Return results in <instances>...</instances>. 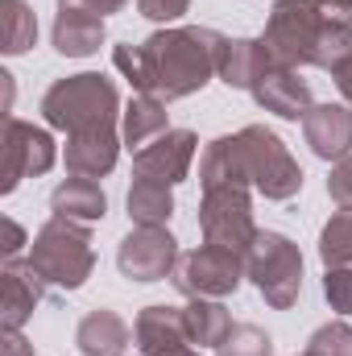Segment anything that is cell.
Instances as JSON below:
<instances>
[{"label":"cell","mask_w":352,"mask_h":356,"mask_svg":"<svg viewBox=\"0 0 352 356\" xmlns=\"http://www.w3.org/2000/svg\"><path fill=\"white\" fill-rule=\"evenodd\" d=\"M319 4V13L328 17V21H336V25H352V0H315Z\"/></svg>","instance_id":"d6a6232c"},{"label":"cell","mask_w":352,"mask_h":356,"mask_svg":"<svg viewBox=\"0 0 352 356\" xmlns=\"http://www.w3.org/2000/svg\"><path fill=\"white\" fill-rule=\"evenodd\" d=\"M303 356H352V327L349 323H323L311 340H307V353Z\"/></svg>","instance_id":"4316f807"},{"label":"cell","mask_w":352,"mask_h":356,"mask_svg":"<svg viewBox=\"0 0 352 356\" xmlns=\"http://www.w3.org/2000/svg\"><path fill=\"white\" fill-rule=\"evenodd\" d=\"M54 137L29 120H8L4 124V166H0V195H13L25 178L46 175L54 166Z\"/></svg>","instance_id":"9c48e42d"},{"label":"cell","mask_w":352,"mask_h":356,"mask_svg":"<svg viewBox=\"0 0 352 356\" xmlns=\"http://www.w3.org/2000/svg\"><path fill=\"white\" fill-rule=\"evenodd\" d=\"M336 88H340V95H344V104L352 108V58L336 71Z\"/></svg>","instance_id":"e575fe53"},{"label":"cell","mask_w":352,"mask_h":356,"mask_svg":"<svg viewBox=\"0 0 352 356\" xmlns=\"http://www.w3.org/2000/svg\"><path fill=\"white\" fill-rule=\"evenodd\" d=\"M46 282L38 277V269L29 261L8 257L0 266V332H21L25 319L33 315V307L42 302Z\"/></svg>","instance_id":"4fadbf2b"},{"label":"cell","mask_w":352,"mask_h":356,"mask_svg":"<svg viewBox=\"0 0 352 356\" xmlns=\"http://www.w3.org/2000/svg\"><path fill=\"white\" fill-rule=\"evenodd\" d=\"M224 33L207 25H166L150 33L141 46H116V71L137 88V95H158L162 104L186 99L220 75Z\"/></svg>","instance_id":"6da1fadb"},{"label":"cell","mask_w":352,"mask_h":356,"mask_svg":"<svg viewBox=\"0 0 352 356\" xmlns=\"http://www.w3.org/2000/svg\"><path fill=\"white\" fill-rule=\"evenodd\" d=\"M303 137L315 158L344 162L352 154V108L349 104H315L303 116Z\"/></svg>","instance_id":"5bb4252c"},{"label":"cell","mask_w":352,"mask_h":356,"mask_svg":"<svg viewBox=\"0 0 352 356\" xmlns=\"http://www.w3.org/2000/svg\"><path fill=\"white\" fill-rule=\"evenodd\" d=\"M0 356H38L21 332H0Z\"/></svg>","instance_id":"1f68e13d"},{"label":"cell","mask_w":352,"mask_h":356,"mask_svg":"<svg viewBox=\"0 0 352 356\" xmlns=\"http://www.w3.org/2000/svg\"><path fill=\"white\" fill-rule=\"evenodd\" d=\"M120 158V133H88V137H67V175L75 178H104L116 170Z\"/></svg>","instance_id":"e0dca14e"},{"label":"cell","mask_w":352,"mask_h":356,"mask_svg":"<svg viewBox=\"0 0 352 356\" xmlns=\"http://www.w3.org/2000/svg\"><path fill=\"white\" fill-rule=\"evenodd\" d=\"M199 232H203V245H220L228 253L249 257L257 241L249 186H207L199 203Z\"/></svg>","instance_id":"52a82bcc"},{"label":"cell","mask_w":352,"mask_h":356,"mask_svg":"<svg viewBox=\"0 0 352 356\" xmlns=\"http://www.w3.org/2000/svg\"><path fill=\"white\" fill-rule=\"evenodd\" d=\"M273 71V58L262 38H228L220 54V79L237 91H253Z\"/></svg>","instance_id":"9a60e30c"},{"label":"cell","mask_w":352,"mask_h":356,"mask_svg":"<svg viewBox=\"0 0 352 356\" xmlns=\"http://www.w3.org/2000/svg\"><path fill=\"white\" fill-rule=\"evenodd\" d=\"M186 8H191V0H137V13L150 17V21H162V25L178 21Z\"/></svg>","instance_id":"f546056e"},{"label":"cell","mask_w":352,"mask_h":356,"mask_svg":"<svg viewBox=\"0 0 352 356\" xmlns=\"http://www.w3.org/2000/svg\"><path fill=\"white\" fill-rule=\"evenodd\" d=\"M328 25L332 21L319 13L315 0H278L269 8L265 38H262L273 67H286V71L315 67V54H319V42H323Z\"/></svg>","instance_id":"5b68a950"},{"label":"cell","mask_w":352,"mask_h":356,"mask_svg":"<svg viewBox=\"0 0 352 356\" xmlns=\"http://www.w3.org/2000/svg\"><path fill=\"white\" fill-rule=\"evenodd\" d=\"M328 195L340 211H352V154L344 162L332 166V178H328Z\"/></svg>","instance_id":"f1b7e54d"},{"label":"cell","mask_w":352,"mask_h":356,"mask_svg":"<svg viewBox=\"0 0 352 356\" xmlns=\"http://www.w3.org/2000/svg\"><path fill=\"white\" fill-rule=\"evenodd\" d=\"M195 133L191 129H170L162 133L158 141H150L145 149L133 154V175L145 178V182H162V186H175L191 175V162H195Z\"/></svg>","instance_id":"8fae6325"},{"label":"cell","mask_w":352,"mask_h":356,"mask_svg":"<svg viewBox=\"0 0 352 356\" xmlns=\"http://www.w3.org/2000/svg\"><path fill=\"white\" fill-rule=\"evenodd\" d=\"M129 0H58V8H83L95 17H108V13H120Z\"/></svg>","instance_id":"4dcf8cb0"},{"label":"cell","mask_w":352,"mask_h":356,"mask_svg":"<svg viewBox=\"0 0 352 356\" xmlns=\"http://www.w3.org/2000/svg\"><path fill=\"white\" fill-rule=\"evenodd\" d=\"M245 273L253 277V286L273 311H290L303 294V253L282 232H257L245 257Z\"/></svg>","instance_id":"8992f818"},{"label":"cell","mask_w":352,"mask_h":356,"mask_svg":"<svg viewBox=\"0 0 352 356\" xmlns=\"http://www.w3.org/2000/svg\"><path fill=\"white\" fill-rule=\"evenodd\" d=\"M25 261L38 269V277L46 286H54V290H79L91 277V269H95V249H91L88 224L50 216L38 228Z\"/></svg>","instance_id":"277c9868"},{"label":"cell","mask_w":352,"mask_h":356,"mask_svg":"<svg viewBox=\"0 0 352 356\" xmlns=\"http://www.w3.org/2000/svg\"><path fill=\"white\" fill-rule=\"evenodd\" d=\"M216 356H273V340L257 323H237L228 332V340L216 348Z\"/></svg>","instance_id":"484cf974"},{"label":"cell","mask_w":352,"mask_h":356,"mask_svg":"<svg viewBox=\"0 0 352 356\" xmlns=\"http://www.w3.org/2000/svg\"><path fill=\"white\" fill-rule=\"evenodd\" d=\"M170 216H175V195H170V186L145 182V178H137V182L129 186V220H133L137 228H166Z\"/></svg>","instance_id":"603a6c76"},{"label":"cell","mask_w":352,"mask_h":356,"mask_svg":"<svg viewBox=\"0 0 352 356\" xmlns=\"http://www.w3.org/2000/svg\"><path fill=\"white\" fill-rule=\"evenodd\" d=\"M133 340L141 356H203L191 344L178 307H145L133 323Z\"/></svg>","instance_id":"7c38bea8"},{"label":"cell","mask_w":352,"mask_h":356,"mask_svg":"<svg viewBox=\"0 0 352 356\" xmlns=\"http://www.w3.org/2000/svg\"><path fill=\"white\" fill-rule=\"evenodd\" d=\"M42 116H46L50 129H58L67 137L108 133V129H116V116H120V91L99 71L67 75V79H58V83L46 88Z\"/></svg>","instance_id":"3957f363"},{"label":"cell","mask_w":352,"mask_h":356,"mask_svg":"<svg viewBox=\"0 0 352 356\" xmlns=\"http://www.w3.org/2000/svg\"><path fill=\"white\" fill-rule=\"evenodd\" d=\"M50 211L63 216V220H75V224H99L108 216V195L99 191L95 178H67L54 186L50 195Z\"/></svg>","instance_id":"ffe728a7"},{"label":"cell","mask_w":352,"mask_h":356,"mask_svg":"<svg viewBox=\"0 0 352 356\" xmlns=\"http://www.w3.org/2000/svg\"><path fill=\"white\" fill-rule=\"evenodd\" d=\"M323 298L332 302V311L352 315V266H332L323 273Z\"/></svg>","instance_id":"83f0119b"},{"label":"cell","mask_w":352,"mask_h":356,"mask_svg":"<svg viewBox=\"0 0 352 356\" xmlns=\"http://www.w3.org/2000/svg\"><path fill=\"white\" fill-rule=\"evenodd\" d=\"M178 266V241L166 228H133L120 249H116V269L129 282H162Z\"/></svg>","instance_id":"30bf717a"},{"label":"cell","mask_w":352,"mask_h":356,"mask_svg":"<svg viewBox=\"0 0 352 356\" xmlns=\"http://www.w3.org/2000/svg\"><path fill=\"white\" fill-rule=\"evenodd\" d=\"M182 327H186L195 348H220L237 323H232V315L220 298H191L182 307Z\"/></svg>","instance_id":"7402d4cb"},{"label":"cell","mask_w":352,"mask_h":356,"mask_svg":"<svg viewBox=\"0 0 352 356\" xmlns=\"http://www.w3.org/2000/svg\"><path fill=\"white\" fill-rule=\"evenodd\" d=\"M38 42V17L25 0H0V50L8 58L25 54Z\"/></svg>","instance_id":"cb8c5ba5"},{"label":"cell","mask_w":352,"mask_h":356,"mask_svg":"<svg viewBox=\"0 0 352 356\" xmlns=\"http://www.w3.org/2000/svg\"><path fill=\"white\" fill-rule=\"evenodd\" d=\"M54 50L67 54V58H88L104 46L108 29H104V17L83 13V8H58L54 17Z\"/></svg>","instance_id":"ac0fdd59"},{"label":"cell","mask_w":352,"mask_h":356,"mask_svg":"<svg viewBox=\"0 0 352 356\" xmlns=\"http://www.w3.org/2000/svg\"><path fill=\"white\" fill-rule=\"evenodd\" d=\"M319 261L323 269L352 266V211H336L319 232Z\"/></svg>","instance_id":"d4e9b609"},{"label":"cell","mask_w":352,"mask_h":356,"mask_svg":"<svg viewBox=\"0 0 352 356\" xmlns=\"http://www.w3.org/2000/svg\"><path fill=\"white\" fill-rule=\"evenodd\" d=\"M129 336H133L129 323L116 311H108V307L83 315L79 327H75V344H79L83 356H120L129 348Z\"/></svg>","instance_id":"44dd1931"},{"label":"cell","mask_w":352,"mask_h":356,"mask_svg":"<svg viewBox=\"0 0 352 356\" xmlns=\"http://www.w3.org/2000/svg\"><path fill=\"white\" fill-rule=\"evenodd\" d=\"M162 133H170V112L158 95H133L120 112V141L137 154L150 141H158Z\"/></svg>","instance_id":"d6986e66"},{"label":"cell","mask_w":352,"mask_h":356,"mask_svg":"<svg viewBox=\"0 0 352 356\" xmlns=\"http://www.w3.org/2000/svg\"><path fill=\"white\" fill-rule=\"evenodd\" d=\"M199 186H249L273 203H286L303 191V170L265 124H245L241 133L216 137L199 158Z\"/></svg>","instance_id":"7a4b0ae2"},{"label":"cell","mask_w":352,"mask_h":356,"mask_svg":"<svg viewBox=\"0 0 352 356\" xmlns=\"http://www.w3.org/2000/svg\"><path fill=\"white\" fill-rule=\"evenodd\" d=\"M21 245H25L21 224H17V220H4V245H0V249H4V261H8V257H17V253H21Z\"/></svg>","instance_id":"836d02e7"},{"label":"cell","mask_w":352,"mask_h":356,"mask_svg":"<svg viewBox=\"0 0 352 356\" xmlns=\"http://www.w3.org/2000/svg\"><path fill=\"white\" fill-rule=\"evenodd\" d=\"M253 99L262 104L265 112L282 116V120H303L315 104H311V83L298 79V71H286V67H273L262 83L253 88Z\"/></svg>","instance_id":"2e32d148"},{"label":"cell","mask_w":352,"mask_h":356,"mask_svg":"<svg viewBox=\"0 0 352 356\" xmlns=\"http://www.w3.org/2000/svg\"><path fill=\"white\" fill-rule=\"evenodd\" d=\"M170 277H175L178 294H186V298H228V294H237V286L249 273H245L241 253H228L220 245H199L178 257Z\"/></svg>","instance_id":"ba28073f"}]
</instances>
